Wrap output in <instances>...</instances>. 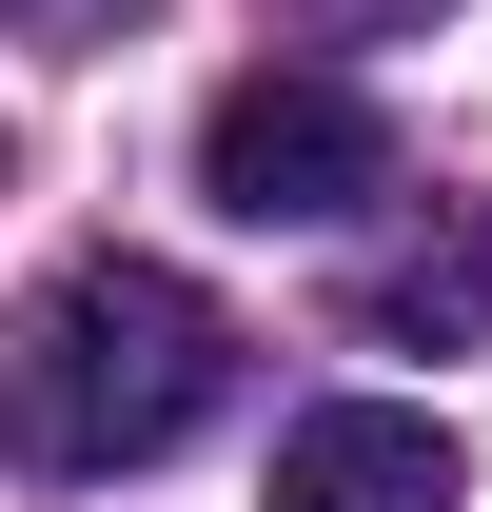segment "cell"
I'll list each match as a JSON object with an SVG mask.
<instances>
[{
    "instance_id": "obj_1",
    "label": "cell",
    "mask_w": 492,
    "mask_h": 512,
    "mask_svg": "<svg viewBox=\"0 0 492 512\" xmlns=\"http://www.w3.org/2000/svg\"><path fill=\"white\" fill-rule=\"evenodd\" d=\"M0 355H20V453L79 473V493H99V473H158V453L237 394V316H217L197 276H158V256H79Z\"/></svg>"
},
{
    "instance_id": "obj_2",
    "label": "cell",
    "mask_w": 492,
    "mask_h": 512,
    "mask_svg": "<svg viewBox=\"0 0 492 512\" xmlns=\"http://www.w3.org/2000/svg\"><path fill=\"white\" fill-rule=\"evenodd\" d=\"M197 197L217 217H355V197H394V119H374L335 60H237L217 99H197Z\"/></svg>"
},
{
    "instance_id": "obj_3",
    "label": "cell",
    "mask_w": 492,
    "mask_h": 512,
    "mask_svg": "<svg viewBox=\"0 0 492 512\" xmlns=\"http://www.w3.org/2000/svg\"><path fill=\"white\" fill-rule=\"evenodd\" d=\"M453 434L394 414V394H315L296 434H276V512H453Z\"/></svg>"
},
{
    "instance_id": "obj_4",
    "label": "cell",
    "mask_w": 492,
    "mask_h": 512,
    "mask_svg": "<svg viewBox=\"0 0 492 512\" xmlns=\"http://www.w3.org/2000/svg\"><path fill=\"white\" fill-rule=\"evenodd\" d=\"M355 316L394 335V355H473V335H492V217H433V237L394 256V276H374Z\"/></svg>"
},
{
    "instance_id": "obj_5",
    "label": "cell",
    "mask_w": 492,
    "mask_h": 512,
    "mask_svg": "<svg viewBox=\"0 0 492 512\" xmlns=\"http://www.w3.org/2000/svg\"><path fill=\"white\" fill-rule=\"evenodd\" d=\"M256 20H276V40H433L453 0H256Z\"/></svg>"
},
{
    "instance_id": "obj_6",
    "label": "cell",
    "mask_w": 492,
    "mask_h": 512,
    "mask_svg": "<svg viewBox=\"0 0 492 512\" xmlns=\"http://www.w3.org/2000/svg\"><path fill=\"white\" fill-rule=\"evenodd\" d=\"M0 178H20V138H0Z\"/></svg>"
}]
</instances>
